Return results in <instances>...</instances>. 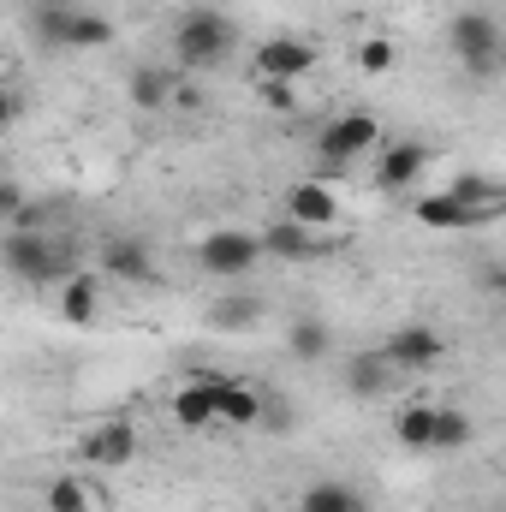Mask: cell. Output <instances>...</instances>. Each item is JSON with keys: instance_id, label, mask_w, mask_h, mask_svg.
<instances>
[{"instance_id": "cell-30", "label": "cell", "mask_w": 506, "mask_h": 512, "mask_svg": "<svg viewBox=\"0 0 506 512\" xmlns=\"http://www.w3.org/2000/svg\"><path fill=\"white\" fill-rule=\"evenodd\" d=\"M0 245H6V221H0Z\"/></svg>"}, {"instance_id": "cell-6", "label": "cell", "mask_w": 506, "mask_h": 512, "mask_svg": "<svg viewBox=\"0 0 506 512\" xmlns=\"http://www.w3.org/2000/svg\"><path fill=\"white\" fill-rule=\"evenodd\" d=\"M256 262H262V239L245 227H215L197 239V268L215 274V280H245Z\"/></svg>"}, {"instance_id": "cell-17", "label": "cell", "mask_w": 506, "mask_h": 512, "mask_svg": "<svg viewBox=\"0 0 506 512\" xmlns=\"http://www.w3.org/2000/svg\"><path fill=\"white\" fill-rule=\"evenodd\" d=\"M262 387H251V382H221V405H215V423H227V429H256L262 423Z\"/></svg>"}, {"instance_id": "cell-29", "label": "cell", "mask_w": 506, "mask_h": 512, "mask_svg": "<svg viewBox=\"0 0 506 512\" xmlns=\"http://www.w3.org/2000/svg\"><path fill=\"white\" fill-rule=\"evenodd\" d=\"M12 120H18V96L0 84V126H12Z\"/></svg>"}, {"instance_id": "cell-25", "label": "cell", "mask_w": 506, "mask_h": 512, "mask_svg": "<svg viewBox=\"0 0 506 512\" xmlns=\"http://www.w3.org/2000/svg\"><path fill=\"white\" fill-rule=\"evenodd\" d=\"M90 495H96V489H90L84 477H54V483H48V512H96Z\"/></svg>"}, {"instance_id": "cell-8", "label": "cell", "mask_w": 506, "mask_h": 512, "mask_svg": "<svg viewBox=\"0 0 506 512\" xmlns=\"http://www.w3.org/2000/svg\"><path fill=\"white\" fill-rule=\"evenodd\" d=\"M322 66V54H316V42H304V36H268L262 48H256V78L262 84H298V78H310Z\"/></svg>"}, {"instance_id": "cell-1", "label": "cell", "mask_w": 506, "mask_h": 512, "mask_svg": "<svg viewBox=\"0 0 506 512\" xmlns=\"http://www.w3.org/2000/svg\"><path fill=\"white\" fill-rule=\"evenodd\" d=\"M233 18H221L215 6H197V12H185L179 24H173V60H179V72H209V66H221L227 54H233Z\"/></svg>"}, {"instance_id": "cell-26", "label": "cell", "mask_w": 506, "mask_h": 512, "mask_svg": "<svg viewBox=\"0 0 506 512\" xmlns=\"http://www.w3.org/2000/svg\"><path fill=\"white\" fill-rule=\"evenodd\" d=\"M358 66H364L370 78L393 72V66H399V48H393V36H364V42H358Z\"/></svg>"}, {"instance_id": "cell-3", "label": "cell", "mask_w": 506, "mask_h": 512, "mask_svg": "<svg viewBox=\"0 0 506 512\" xmlns=\"http://www.w3.org/2000/svg\"><path fill=\"white\" fill-rule=\"evenodd\" d=\"M36 36H42L48 48L96 54V48L114 42V18H102V12H90V6H60V0H48V6L36 12Z\"/></svg>"}, {"instance_id": "cell-23", "label": "cell", "mask_w": 506, "mask_h": 512, "mask_svg": "<svg viewBox=\"0 0 506 512\" xmlns=\"http://www.w3.org/2000/svg\"><path fill=\"white\" fill-rule=\"evenodd\" d=\"M429 429H435V405H423V399H411V405L393 417V441L411 447V453H429Z\"/></svg>"}, {"instance_id": "cell-24", "label": "cell", "mask_w": 506, "mask_h": 512, "mask_svg": "<svg viewBox=\"0 0 506 512\" xmlns=\"http://www.w3.org/2000/svg\"><path fill=\"white\" fill-rule=\"evenodd\" d=\"M262 322V298H221L215 310H209V328H221V334H245V328H256Z\"/></svg>"}, {"instance_id": "cell-10", "label": "cell", "mask_w": 506, "mask_h": 512, "mask_svg": "<svg viewBox=\"0 0 506 512\" xmlns=\"http://www.w3.org/2000/svg\"><path fill=\"white\" fill-rule=\"evenodd\" d=\"M280 215H286V221H298V227L334 233V221H340V197H334V185L304 179V185H292V191L280 197Z\"/></svg>"}, {"instance_id": "cell-9", "label": "cell", "mask_w": 506, "mask_h": 512, "mask_svg": "<svg viewBox=\"0 0 506 512\" xmlns=\"http://www.w3.org/2000/svg\"><path fill=\"white\" fill-rule=\"evenodd\" d=\"M78 459H84V465H96V471H120V465L137 459V429H131L126 417L96 423V429L78 441Z\"/></svg>"}, {"instance_id": "cell-2", "label": "cell", "mask_w": 506, "mask_h": 512, "mask_svg": "<svg viewBox=\"0 0 506 512\" xmlns=\"http://www.w3.org/2000/svg\"><path fill=\"white\" fill-rule=\"evenodd\" d=\"M0 262H6L12 280H30V286H48V280H66V274H72V256H66V245H60L48 227H36V233H6Z\"/></svg>"}, {"instance_id": "cell-18", "label": "cell", "mask_w": 506, "mask_h": 512, "mask_svg": "<svg viewBox=\"0 0 506 512\" xmlns=\"http://www.w3.org/2000/svg\"><path fill=\"white\" fill-rule=\"evenodd\" d=\"M96 310H102V280L72 268V274L60 280V316H66L72 328H84V322H96Z\"/></svg>"}, {"instance_id": "cell-21", "label": "cell", "mask_w": 506, "mask_h": 512, "mask_svg": "<svg viewBox=\"0 0 506 512\" xmlns=\"http://www.w3.org/2000/svg\"><path fill=\"white\" fill-rule=\"evenodd\" d=\"M471 435H477V423L459 411V405H435V429H429V453H459V447H471Z\"/></svg>"}, {"instance_id": "cell-12", "label": "cell", "mask_w": 506, "mask_h": 512, "mask_svg": "<svg viewBox=\"0 0 506 512\" xmlns=\"http://www.w3.org/2000/svg\"><path fill=\"white\" fill-rule=\"evenodd\" d=\"M423 167H429V143H417V137H399V143L376 149V185L381 191H411L423 179Z\"/></svg>"}, {"instance_id": "cell-20", "label": "cell", "mask_w": 506, "mask_h": 512, "mask_svg": "<svg viewBox=\"0 0 506 512\" xmlns=\"http://www.w3.org/2000/svg\"><path fill=\"white\" fill-rule=\"evenodd\" d=\"M286 352H292L298 364H316V358L334 352V328H328L322 316H298V322L286 328Z\"/></svg>"}, {"instance_id": "cell-28", "label": "cell", "mask_w": 506, "mask_h": 512, "mask_svg": "<svg viewBox=\"0 0 506 512\" xmlns=\"http://www.w3.org/2000/svg\"><path fill=\"white\" fill-rule=\"evenodd\" d=\"M262 96H268V108H292V90L286 84H262Z\"/></svg>"}, {"instance_id": "cell-27", "label": "cell", "mask_w": 506, "mask_h": 512, "mask_svg": "<svg viewBox=\"0 0 506 512\" xmlns=\"http://www.w3.org/2000/svg\"><path fill=\"white\" fill-rule=\"evenodd\" d=\"M24 203H30V197H24V191H18V185H12V179L0 173V221H12V215H18Z\"/></svg>"}, {"instance_id": "cell-19", "label": "cell", "mask_w": 506, "mask_h": 512, "mask_svg": "<svg viewBox=\"0 0 506 512\" xmlns=\"http://www.w3.org/2000/svg\"><path fill=\"white\" fill-rule=\"evenodd\" d=\"M393 382H399V376H393V364H387L381 352H358V358L346 364V393H352V399H381Z\"/></svg>"}, {"instance_id": "cell-11", "label": "cell", "mask_w": 506, "mask_h": 512, "mask_svg": "<svg viewBox=\"0 0 506 512\" xmlns=\"http://www.w3.org/2000/svg\"><path fill=\"white\" fill-rule=\"evenodd\" d=\"M262 239V256H274V262H316V256H328V233H316V227H298V221H274L268 233H256Z\"/></svg>"}, {"instance_id": "cell-14", "label": "cell", "mask_w": 506, "mask_h": 512, "mask_svg": "<svg viewBox=\"0 0 506 512\" xmlns=\"http://www.w3.org/2000/svg\"><path fill=\"white\" fill-rule=\"evenodd\" d=\"M173 90H179V66H131L126 72V96L137 114L173 108Z\"/></svg>"}, {"instance_id": "cell-13", "label": "cell", "mask_w": 506, "mask_h": 512, "mask_svg": "<svg viewBox=\"0 0 506 512\" xmlns=\"http://www.w3.org/2000/svg\"><path fill=\"white\" fill-rule=\"evenodd\" d=\"M221 382L227 376H191V382L173 387V423L179 429H209L215 405H221Z\"/></svg>"}, {"instance_id": "cell-7", "label": "cell", "mask_w": 506, "mask_h": 512, "mask_svg": "<svg viewBox=\"0 0 506 512\" xmlns=\"http://www.w3.org/2000/svg\"><path fill=\"white\" fill-rule=\"evenodd\" d=\"M376 352L393 364V376H423V370H435L447 358V334L429 328V322H399Z\"/></svg>"}, {"instance_id": "cell-16", "label": "cell", "mask_w": 506, "mask_h": 512, "mask_svg": "<svg viewBox=\"0 0 506 512\" xmlns=\"http://www.w3.org/2000/svg\"><path fill=\"white\" fill-rule=\"evenodd\" d=\"M102 274H114L126 286H143V280H155V256H149L143 239H108L102 245Z\"/></svg>"}, {"instance_id": "cell-22", "label": "cell", "mask_w": 506, "mask_h": 512, "mask_svg": "<svg viewBox=\"0 0 506 512\" xmlns=\"http://www.w3.org/2000/svg\"><path fill=\"white\" fill-rule=\"evenodd\" d=\"M298 512H370L364 507V495L352 489V483H310L304 495H298Z\"/></svg>"}, {"instance_id": "cell-4", "label": "cell", "mask_w": 506, "mask_h": 512, "mask_svg": "<svg viewBox=\"0 0 506 512\" xmlns=\"http://www.w3.org/2000/svg\"><path fill=\"white\" fill-rule=\"evenodd\" d=\"M447 42H453L459 66H465L471 78H495V66H501V24H495V12H483V6L453 12Z\"/></svg>"}, {"instance_id": "cell-5", "label": "cell", "mask_w": 506, "mask_h": 512, "mask_svg": "<svg viewBox=\"0 0 506 512\" xmlns=\"http://www.w3.org/2000/svg\"><path fill=\"white\" fill-rule=\"evenodd\" d=\"M376 149H381V126H376V114H364V108L334 114L328 126L316 131V161L322 167H352V161H364Z\"/></svg>"}, {"instance_id": "cell-31", "label": "cell", "mask_w": 506, "mask_h": 512, "mask_svg": "<svg viewBox=\"0 0 506 512\" xmlns=\"http://www.w3.org/2000/svg\"><path fill=\"white\" fill-rule=\"evenodd\" d=\"M60 6H84V0H60Z\"/></svg>"}, {"instance_id": "cell-15", "label": "cell", "mask_w": 506, "mask_h": 512, "mask_svg": "<svg viewBox=\"0 0 506 512\" xmlns=\"http://www.w3.org/2000/svg\"><path fill=\"white\" fill-rule=\"evenodd\" d=\"M411 221L417 227H429V233H471V227H483L453 191H429V197H411Z\"/></svg>"}]
</instances>
